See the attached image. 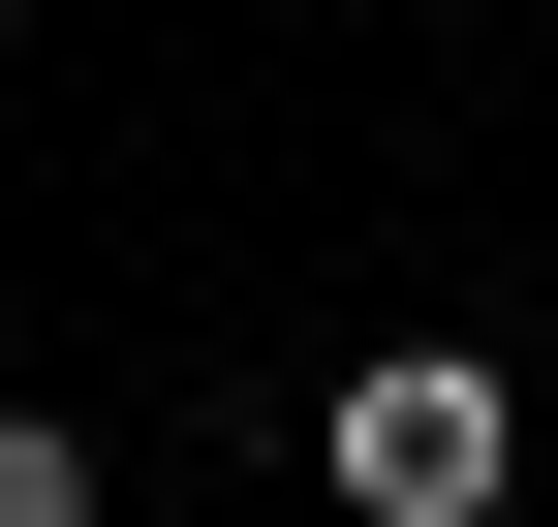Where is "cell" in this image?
Segmentation results:
<instances>
[{"mask_svg": "<svg viewBox=\"0 0 558 527\" xmlns=\"http://www.w3.org/2000/svg\"><path fill=\"white\" fill-rule=\"evenodd\" d=\"M311 466H341V527H497V497H527V372H497V342H373V372L311 404Z\"/></svg>", "mask_w": 558, "mask_h": 527, "instance_id": "6da1fadb", "label": "cell"}, {"mask_svg": "<svg viewBox=\"0 0 558 527\" xmlns=\"http://www.w3.org/2000/svg\"><path fill=\"white\" fill-rule=\"evenodd\" d=\"M0 527H94V434L62 404H0Z\"/></svg>", "mask_w": 558, "mask_h": 527, "instance_id": "7a4b0ae2", "label": "cell"}, {"mask_svg": "<svg viewBox=\"0 0 558 527\" xmlns=\"http://www.w3.org/2000/svg\"><path fill=\"white\" fill-rule=\"evenodd\" d=\"M0 32H32V0H0Z\"/></svg>", "mask_w": 558, "mask_h": 527, "instance_id": "3957f363", "label": "cell"}]
</instances>
